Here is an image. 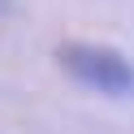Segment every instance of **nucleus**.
Returning <instances> with one entry per match:
<instances>
[{
    "label": "nucleus",
    "mask_w": 134,
    "mask_h": 134,
    "mask_svg": "<svg viewBox=\"0 0 134 134\" xmlns=\"http://www.w3.org/2000/svg\"><path fill=\"white\" fill-rule=\"evenodd\" d=\"M56 65L82 91H95L104 99H134V61L108 43L65 39L56 43Z\"/></svg>",
    "instance_id": "1"
},
{
    "label": "nucleus",
    "mask_w": 134,
    "mask_h": 134,
    "mask_svg": "<svg viewBox=\"0 0 134 134\" xmlns=\"http://www.w3.org/2000/svg\"><path fill=\"white\" fill-rule=\"evenodd\" d=\"M13 4H18V0H0V18H4V13H13Z\"/></svg>",
    "instance_id": "2"
}]
</instances>
